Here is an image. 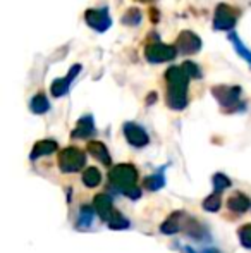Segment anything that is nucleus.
<instances>
[{"label": "nucleus", "instance_id": "obj_23", "mask_svg": "<svg viewBox=\"0 0 251 253\" xmlns=\"http://www.w3.org/2000/svg\"><path fill=\"white\" fill-rule=\"evenodd\" d=\"M164 177H162V174H157V176H151L146 179V186L150 188V190H158V188L164 186Z\"/></svg>", "mask_w": 251, "mask_h": 253}, {"label": "nucleus", "instance_id": "obj_24", "mask_svg": "<svg viewBox=\"0 0 251 253\" xmlns=\"http://www.w3.org/2000/svg\"><path fill=\"white\" fill-rule=\"evenodd\" d=\"M214 181H215V188H217V191H222L224 188H227L229 184H231L224 174H217V176L214 177Z\"/></svg>", "mask_w": 251, "mask_h": 253}, {"label": "nucleus", "instance_id": "obj_15", "mask_svg": "<svg viewBox=\"0 0 251 253\" xmlns=\"http://www.w3.org/2000/svg\"><path fill=\"white\" fill-rule=\"evenodd\" d=\"M229 40H231V43L234 45L236 53H238V55L241 57L245 62H248V66L251 67V50H250L248 47H246L245 43H243L241 38H239L236 33H231V35H229Z\"/></svg>", "mask_w": 251, "mask_h": 253}, {"label": "nucleus", "instance_id": "obj_16", "mask_svg": "<svg viewBox=\"0 0 251 253\" xmlns=\"http://www.w3.org/2000/svg\"><path fill=\"white\" fill-rule=\"evenodd\" d=\"M251 207V202H250V198L246 197V195H243V193H236V195H232L231 197V200H229V209L231 210H236V212H246Z\"/></svg>", "mask_w": 251, "mask_h": 253}, {"label": "nucleus", "instance_id": "obj_8", "mask_svg": "<svg viewBox=\"0 0 251 253\" xmlns=\"http://www.w3.org/2000/svg\"><path fill=\"white\" fill-rule=\"evenodd\" d=\"M200 48H201V40L196 33H193L189 30H184L179 33L178 42H176V50H178V53L189 55V53L200 52Z\"/></svg>", "mask_w": 251, "mask_h": 253}, {"label": "nucleus", "instance_id": "obj_4", "mask_svg": "<svg viewBox=\"0 0 251 253\" xmlns=\"http://www.w3.org/2000/svg\"><path fill=\"white\" fill-rule=\"evenodd\" d=\"M239 17V10L227 3H218L214 14V28L217 31H231L236 26Z\"/></svg>", "mask_w": 251, "mask_h": 253}, {"label": "nucleus", "instance_id": "obj_5", "mask_svg": "<svg viewBox=\"0 0 251 253\" xmlns=\"http://www.w3.org/2000/svg\"><path fill=\"white\" fill-rule=\"evenodd\" d=\"M84 153L76 147H69L64 148L59 155V167L64 170V172H76V170L83 169L84 166Z\"/></svg>", "mask_w": 251, "mask_h": 253}, {"label": "nucleus", "instance_id": "obj_18", "mask_svg": "<svg viewBox=\"0 0 251 253\" xmlns=\"http://www.w3.org/2000/svg\"><path fill=\"white\" fill-rule=\"evenodd\" d=\"M83 181L86 183V186L93 188V186H98L102 181V174L97 167H88L86 170L83 172Z\"/></svg>", "mask_w": 251, "mask_h": 253}, {"label": "nucleus", "instance_id": "obj_3", "mask_svg": "<svg viewBox=\"0 0 251 253\" xmlns=\"http://www.w3.org/2000/svg\"><path fill=\"white\" fill-rule=\"evenodd\" d=\"M241 91L243 90L239 86H227V84H220V86L212 88V93L217 98V102L220 103V107H224L229 112L243 109Z\"/></svg>", "mask_w": 251, "mask_h": 253}, {"label": "nucleus", "instance_id": "obj_2", "mask_svg": "<svg viewBox=\"0 0 251 253\" xmlns=\"http://www.w3.org/2000/svg\"><path fill=\"white\" fill-rule=\"evenodd\" d=\"M108 179H110L112 186L117 188L122 193H126L127 197H131V198L140 197V190H138V186H136L138 172L129 164L115 166L114 169L108 172Z\"/></svg>", "mask_w": 251, "mask_h": 253}, {"label": "nucleus", "instance_id": "obj_22", "mask_svg": "<svg viewBox=\"0 0 251 253\" xmlns=\"http://www.w3.org/2000/svg\"><path fill=\"white\" fill-rule=\"evenodd\" d=\"M203 207L207 210H210V212H217V210L220 209V197H218V193H214L212 197H208L207 200L203 202Z\"/></svg>", "mask_w": 251, "mask_h": 253}, {"label": "nucleus", "instance_id": "obj_17", "mask_svg": "<svg viewBox=\"0 0 251 253\" xmlns=\"http://www.w3.org/2000/svg\"><path fill=\"white\" fill-rule=\"evenodd\" d=\"M30 109H31V112H35V114H45L50 109V102H48V98L45 97L43 93H38L31 98Z\"/></svg>", "mask_w": 251, "mask_h": 253}, {"label": "nucleus", "instance_id": "obj_12", "mask_svg": "<svg viewBox=\"0 0 251 253\" xmlns=\"http://www.w3.org/2000/svg\"><path fill=\"white\" fill-rule=\"evenodd\" d=\"M95 133V124H93V117L91 116H84L77 121L76 129L72 131V138H90Z\"/></svg>", "mask_w": 251, "mask_h": 253}, {"label": "nucleus", "instance_id": "obj_14", "mask_svg": "<svg viewBox=\"0 0 251 253\" xmlns=\"http://www.w3.org/2000/svg\"><path fill=\"white\" fill-rule=\"evenodd\" d=\"M57 150V143L54 140H43V141H38L35 145L33 152H31V159L36 160L38 157H43V155H50Z\"/></svg>", "mask_w": 251, "mask_h": 253}, {"label": "nucleus", "instance_id": "obj_11", "mask_svg": "<svg viewBox=\"0 0 251 253\" xmlns=\"http://www.w3.org/2000/svg\"><path fill=\"white\" fill-rule=\"evenodd\" d=\"M95 210H97L98 215L104 220H107V222L117 213V210L112 207V202L107 195H98V197L95 198Z\"/></svg>", "mask_w": 251, "mask_h": 253}, {"label": "nucleus", "instance_id": "obj_26", "mask_svg": "<svg viewBox=\"0 0 251 253\" xmlns=\"http://www.w3.org/2000/svg\"><path fill=\"white\" fill-rule=\"evenodd\" d=\"M140 2H150V0H140Z\"/></svg>", "mask_w": 251, "mask_h": 253}, {"label": "nucleus", "instance_id": "obj_1", "mask_svg": "<svg viewBox=\"0 0 251 253\" xmlns=\"http://www.w3.org/2000/svg\"><path fill=\"white\" fill-rule=\"evenodd\" d=\"M191 78L182 66H172L165 73L167 83V105L172 110H182L188 105V84Z\"/></svg>", "mask_w": 251, "mask_h": 253}, {"label": "nucleus", "instance_id": "obj_13", "mask_svg": "<svg viewBox=\"0 0 251 253\" xmlns=\"http://www.w3.org/2000/svg\"><path fill=\"white\" fill-rule=\"evenodd\" d=\"M88 152L95 157V159L100 160L104 166H110V155H108V150L102 141H90L88 143Z\"/></svg>", "mask_w": 251, "mask_h": 253}, {"label": "nucleus", "instance_id": "obj_9", "mask_svg": "<svg viewBox=\"0 0 251 253\" xmlns=\"http://www.w3.org/2000/svg\"><path fill=\"white\" fill-rule=\"evenodd\" d=\"M81 73V64H74L72 67L69 69V73L66 74L64 78H59V80H55L54 83H52V86H50V91H52V95L54 97H64V95L69 91V86L72 84V81H74V78L77 76V74Z\"/></svg>", "mask_w": 251, "mask_h": 253}, {"label": "nucleus", "instance_id": "obj_10", "mask_svg": "<svg viewBox=\"0 0 251 253\" xmlns=\"http://www.w3.org/2000/svg\"><path fill=\"white\" fill-rule=\"evenodd\" d=\"M122 131H124L126 140L129 141L133 147H138V148L144 147V145H148V141H150L146 131H144L141 126H138V124H134V123H126L124 127H122Z\"/></svg>", "mask_w": 251, "mask_h": 253}, {"label": "nucleus", "instance_id": "obj_7", "mask_svg": "<svg viewBox=\"0 0 251 253\" xmlns=\"http://www.w3.org/2000/svg\"><path fill=\"white\" fill-rule=\"evenodd\" d=\"M84 21L90 28H93L98 33H104L112 26V19L108 16L107 7H100V9H88L84 12Z\"/></svg>", "mask_w": 251, "mask_h": 253}, {"label": "nucleus", "instance_id": "obj_19", "mask_svg": "<svg viewBox=\"0 0 251 253\" xmlns=\"http://www.w3.org/2000/svg\"><path fill=\"white\" fill-rule=\"evenodd\" d=\"M140 23H141V12L138 9H129L122 16V24H127V26H138Z\"/></svg>", "mask_w": 251, "mask_h": 253}, {"label": "nucleus", "instance_id": "obj_21", "mask_svg": "<svg viewBox=\"0 0 251 253\" xmlns=\"http://www.w3.org/2000/svg\"><path fill=\"white\" fill-rule=\"evenodd\" d=\"M182 69H184L186 74H188L189 78H193V80H198V78H201V71H200V67H198V64L186 60V62L182 64Z\"/></svg>", "mask_w": 251, "mask_h": 253}, {"label": "nucleus", "instance_id": "obj_6", "mask_svg": "<svg viewBox=\"0 0 251 253\" xmlns=\"http://www.w3.org/2000/svg\"><path fill=\"white\" fill-rule=\"evenodd\" d=\"M176 55H178V50H176V47H172V45L160 43V42L148 45L146 50H144V59H146L150 64L171 62V60L176 59Z\"/></svg>", "mask_w": 251, "mask_h": 253}, {"label": "nucleus", "instance_id": "obj_20", "mask_svg": "<svg viewBox=\"0 0 251 253\" xmlns=\"http://www.w3.org/2000/svg\"><path fill=\"white\" fill-rule=\"evenodd\" d=\"M239 240L245 248H251V224H246L239 229Z\"/></svg>", "mask_w": 251, "mask_h": 253}, {"label": "nucleus", "instance_id": "obj_25", "mask_svg": "<svg viewBox=\"0 0 251 253\" xmlns=\"http://www.w3.org/2000/svg\"><path fill=\"white\" fill-rule=\"evenodd\" d=\"M91 217H93V212H91L88 207H84L83 212H81V219H79V224H84V226H88V224L91 222Z\"/></svg>", "mask_w": 251, "mask_h": 253}]
</instances>
